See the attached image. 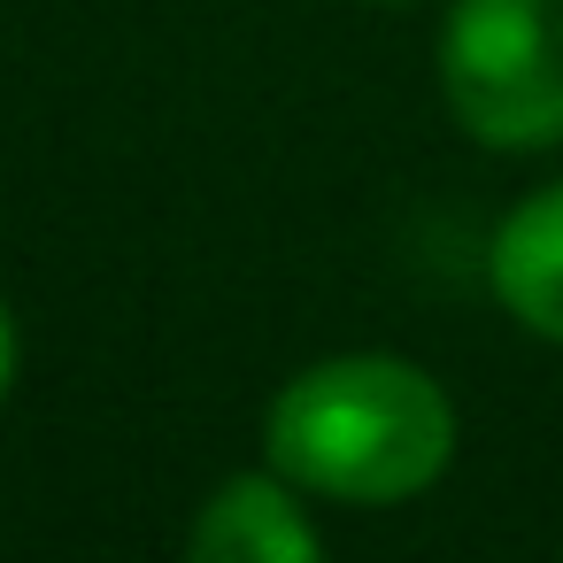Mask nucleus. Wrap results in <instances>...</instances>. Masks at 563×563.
<instances>
[{"label":"nucleus","instance_id":"nucleus-1","mask_svg":"<svg viewBox=\"0 0 563 563\" xmlns=\"http://www.w3.org/2000/svg\"><path fill=\"white\" fill-rule=\"evenodd\" d=\"M263 455L301 494L386 509L448 471L455 409L440 378L401 355H332L278 386L263 417Z\"/></svg>","mask_w":563,"mask_h":563},{"label":"nucleus","instance_id":"nucleus-2","mask_svg":"<svg viewBox=\"0 0 563 563\" xmlns=\"http://www.w3.org/2000/svg\"><path fill=\"white\" fill-rule=\"evenodd\" d=\"M440 93L478 147H563V0H455Z\"/></svg>","mask_w":563,"mask_h":563},{"label":"nucleus","instance_id":"nucleus-3","mask_svg":"<svg viewBox=\"0 0 563 563\" xmlns=\"http://www.w3.org/2000/svg\"><path fill=\"white\" fill-rule=\"evenodd\" d=\"M186 563H324V540H317L294 478L240 471L194 509Z\"/></svg>","mask_w":563,"mask_h":563},{"label":"nucleus","instance_id":"nucleus-4","mask_svg":"<svg viewBox=\"0 0 563 563\" xmlns=\"http://www.w3.org/2000/svg\"><path fill=\"white\" fill-rule=\"evenodd\" d=\"M486 286H494V301L532 340L563 347V178L540 186V194H525L501 217L494 255H486Z\"/></svg>","mask_w":563,"mask_h":563},{"label":"nucleus","instance_id":"nucleus-5","mask_svg":"<svg viewBox=\"0 0 563 563\" xmlns=\"http://www.w3.org/2000/svg\"><path fill=\"white\" fill-rule=\"evenodd\" d=\"M9 378H16V324H9V301H0V401H9Z\"/></svg>","mask_w":563,"mask_h":563}]
</instances>
